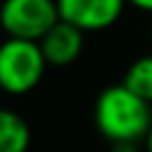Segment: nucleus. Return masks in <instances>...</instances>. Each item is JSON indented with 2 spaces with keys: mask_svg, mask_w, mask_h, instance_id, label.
<instances>
[{
  "mask_svg": "<svg viewBox=\"0 0 152 152\" xmlns=\"http://www.w3.org/2000/svg\"><path fill=\"white\" fill-rule=\"evenodd\" d=\"M93 119L100 135L109 142H138L152 126V109L150 102L138 97L124 83H116L97 95Z\"/></svg>",
  "mask_w": 152,
  "mask_h": 152,
  "instance_id": "nucleus-1",
  "label": "nucleus"
},
{
  "mask_svg": "<svg viewBox=\"0 0 152 152\" xmlns=\"http://www.w3.org/2000/svg\"><path fill=\"white\" fill-rule=\"evenodd\" d=\"M45 57L36 40L7 38L0 43V90L7 95H26L31 93L43 74Z\"/></svg>",
  "mask_w": 152,
  "mask_h": 152,
  "instance_id": "nucleus-2",
  "label": "nucleus"
},
{
  "mask_svg": "<svg viewBox=\"0 0 152 152\" xmlns=\"http://www.w3.org/2000/svg\"><path fill=\"white\" fill-rule=\"evenodd\" d=\"M59 21L55 0H2L0 2V28L7 38L40 40Z\"/></svg>",
  "mask_w": 152,
  "mask_h": 152,
  "instance_id": "nucleus-3",
  "label": "nucleus"
},
{
  "mask_svg": "<svg viewBox=\"0 0 152 152\" xmlns=\"http://www.w3.org/2000/svg\"><path fill=\"white\" fill-rule=\"evenodd\" d=\"M59 19L81 28L83 33L104 31L119 21L126 0H55Z\"/></svg>",
  "mask_w": 152,
  "mask_h": 152,
  "instance_id": "nucleus-4",
  "label": "nucleus"
},
{
  "mask_svg": "<svg viewBox=\"0 0 152 152\" xmlns=\"http://www.w3.org/2000/svg\"><path fill=\"white\" fill-rule=\"evenodd\" d=\"M38 45L50 66H66V64L76 62L83 50V31L59 19L38 40Z\"/></svg>",
  "mask_w": 152,
  "mask_h": 152,
  "instance_id": "nucleus-5",
  "label": "nucleus"
},
{
  "mask_svg": "<svg viewBox=\"0 0 152 152\" xmlns=\"http://www.w3.org/2000/svg\"><path fill=\"white\" fill-rule=\"evenodd\" d=\"M31 145V128L21 114L0 107V152H26Z\"/></svg>",
  "mask_w": 152,
  "mask_h": 152,
  "instance_id": "nucleus-6",
  "label": "nucleus"
},
{
  "mask_svg": "<svg viewBox=\"0 0 152 152\" xmlns=\"http://www.w3.org/2000/svg\"><path fill=\"white\" fill-rule=\"evenodd\" d=\"M121 83L128 90H133L138 97L152 104V55H142L135 62H131Z\"/></svg>",
  "mask_w": 152,
  "mask_h": 152,
  "instance_id": "nucleus-7",
  "label": "nucleus"
},
{
  "mask_svg": "<svg viewBox=\"0 0 152 152\" xmlns=\"http://www.w3.org/2000/svg\"><path fill=\"white\" fill-rule=\"evenodd\" d=\"M126 5H133L135 10L142 12H152V0H126Z\"/></svg>",
  "mask_w": 152,
  "mask_h": 152,
  "instance_id": "nucleus-8",
  "label": "nucleus"
},
{
  "mask_svg": "<svg viewBox=\"0 0 152 152\" xmlns=\"http://www.w3.org/2000/svg\"><path fill=\"white\" fill-rule=\"evenodd\" d=\"M112 152H135V142H112Z\"/></svg>",
  "mask_w": 152,
  "mask_h": 152,
  "instance_id": "nucleus-9",
  "label": "nucleus"
},
{
  "mask_svg": "<svg viewBox=\"0 0 152 152\" xmlns=\"http://www.w3.org/2000/svg\"><path fill=\"white\" fill-rule=\"evenodd\" d=\"M145 150L152 152V126H150V131H147V135H145Z\"/></svg>",
  "mask_w": 152,
  "mask_h": 152,
  "instance_id": "nucleus-10",
  "label": "nucleus"
},
{
  "mask_svg": "<svg viewBox=\"0 0 152 152\" xmlns=\"http://www.w3.org/2000/svg\"><path fill=\"white\" fill-rule=\"evenodd\" d=\"M150 38H152V28H150Z\"/></svg>",
  "mask_w": 152,
  "mask_h": 152,
  "instance_id": "nucleus-11",
  "label": "nucleus"
}]
</instances>
